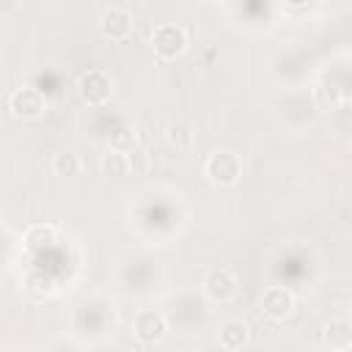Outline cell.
<instances>
[{"mask_svg": "<svg viewBox=\"0 0 352 352\" xmlns=\"http://www.w3.org/2000/svg\"><path fill=\"white\" fill-rule=\"evenodd\" d=\"M204 176L214 187H234L242 179V160L231 148H214L204 160Z\"/></svg>", "mask_w": 352, "mask_h": 352, "instance_id": "6da1fadb", "label": "cell"}, {"mask_svg": "<svg viewBox=\"0 0 352 352\" xmlns=\"http://www.w3.org/2000/svg\"><path fill=\"white\" fill-rule=\"evenodd\" d=\"M168 327H170L168 314H162V311H157V308H140V311L135 314V319H132V333H135V338H138L143 346L160 344V341L168 336Z\"/></svg>", "mask_w": 352, "mask_h": 352, "instance_id": "7a4b0ae2", "label": "cell"}, {"mask_svg": "<svg viewBox=\"0 0 352 352\" xmlns=\"http://www.w3.org/2000/svg\"><path fill=\"white\" fill-rule=\"evenodd\" d=\"M151 50L162 60H176L187 50V30L182 25H170V22L157 25L151 30Z\"/></svg>", "mask_w": 352, "mask_h": 352, "instance_id": "3957f363", "label": "cell"}, {"mask_svg": "<svg viewBox=\"0 0 352 352\" xmlns=\"http://www.w3.org/2000/svg\"><path fill=\"white\" fill-rule=\"evenodd\" d=\"M77 94L88 107H102L113 96V77L102 69H88L77 80Z\"/></svg>", "mask_w": 352, "mask_h": 352, "instance_id": "277c9868", "label": "cell"}, {"mask_svg": "<svg viewBox=\"0 0 352 352\" xmlns=\"http://www.w3.org/2000/svg\"><path fill=\"white\" fill-rule=\"evenodd\" d=\"M8 110H11V116L16 121H36L47 110V96L38 88H33V85H22V88L11 91Z\"/></svg>", "mask_w": 352, "mask_h": 352, "instance_id": "5b68a950", "label": "cell"}, {"mask_svg": "<svg viewBox=\"0 0 352 352\" xmlns=\"http://www.w3.org/2000/svg\"><path fill=\"white\" fill-rule=\"evenodd\" d=\"M201 292H204V297L212 300V302H228V300L236 297V292H239V280H236V275H234L231 270H226V267H214V270H209V272L204 275V280H201Z\"/></svg>", "mask_w": 352, "mask_h": 352, "instance_id": "8992f818", "label": "cell"}, {"mask_svg": "<svg viewBox=\"0 0 352 352\" xmlns=\"http://www.w3.org/2000/svg\"><path fill=\"white\" fill-rule=\"evenodd\" d=\"M258 305H261V314H264L267 319L283 322V319H289V316L294 314L297 297H294V292L286 289V286H267L264 294H261V300H258Z\"/></svg>", "mask_w": 352, "mask_h": 352, "instance_id": "52a82bcc", "label": "cell"}, {"mask_svg": "<svg viewBox=\"0 0 352 352\" xmlns=\"http://www.w3.org/2000/svg\"><path fill=\"white\" fill-rule=\"evenodd\" d=\"M132 30H135V16H132L129 8L110 6V8L102 11V16H99V33L107 41H124Z\"/></svg>", "mask_w": 352, "mask_h": 352, "instance_id": "ba28073f", "label": "cell"}, {"mask_svg": "<svg viewBox=\"0 0 352 352\" xmlns=\"http://www.w3.org/2000/svg\"><path fill=\"white\" fill-rule=\"evenodd\" d=\"M311 102H314V107H316L319 113H336V110H341V104L346 102V94H344V88H341L338 82L322 80V82L314 85Z\"/></svg>", "mask_w": 352, "mask_h": 352, "instance_id": "9c48e42d", "label": "cell"}, {"mask_svg": "<svg viewBox=\"0 0 352 352\" xmlns=\"http://www.w3.org/2000/svg\"><path fill=\"white\" fill-rule=\"evenodd\" d=\"M217 344L228 352H239L250 344V327L245 319H226L217 330Z\"/></svg>", "mask_w": 352, "mask_h": 352, "instance_id": "30bf717a", "label": "cell"}, {"mask_svg": "<svg viewBox=\"0 0 352 352\" xmlns=\"http://www.w3.org/2000/svg\"><path fill=\"white\" fill-rule=\"evenodd\" d=\"M322 344L333 352H346L352 349V322L349 319H333L322 330Z\"/></svg>", "mask_w": 352, "mask_h": 352, "instance_id": "8fae6325", "label": "cell"}, {"mask_svg": "<svg viewBox=\"0 0 352 352\" xmlns=\"http://www.w3.org/2000/svg\"><path fill=\"white\" fill-rule=\"evenodd\" d=\"M55 242H58V228L50 223H36L25 231V248L30 253H41V250L52 248Z\"/></svg>", "mask_w": 352, "mask_h": 352, "instance_id": "7c38bea8", "label": "cell"}, {"mask_svg": "<svg viewBox=\"0 0 352 352\" xmlns=\"http://www.w3.org/2000/svg\"><path fill=\"white\" fill-rule=\"evenodd\" d=\"M99 168H102V173L110 176V179H124V176L129 173V168H132V160H129V154H124V151L107 148V151L102 154Z\"/></svg>", "mask_w": 352, "mask_h": 352, "instance_id": "4fadbf2b", "label": "cell"}, {"mask_svg": "<svg viewBox=\"0 0 352 352\" xmlns=\"http://www.w3.org/2000/svg\"><path fill=\"white\" fill-rule=\"evenodd\" d=\"M135 146H138V132H135L132 124H118V126L110 129V135H107V148L129 154Z\"/></svg>", "mask_w": 352, "mask_h": 352, "instance_id": "5bb4252c", "label": "cell"}, {"mask_svg": "<svg viewBox=\"0 0 352 352\" xmlns=\"http://www.w3.org/2000/svg\"><path fill=\"white\" fill-rule=\"evenodd\" d=\"M80 170H82V162H80V157H77L74 151H58V154L52 157V173H55V176L72 179V176H77Z\"/></svg>", "mask_w": 352, "mask_h": 352, "instance_id": "9a60e30c", "label": "cell"}, {"mask_svg": "<svg viewBox=\"0 0 352 352\" xmlns=\"http://www.w3.org/2000/svg\"><path fill=\"white\" fill-rule=\"evenodd\" d=\"M204 3H217V0H204Z\"/></svg>", "mask_w": 352, "mask_h": 352, "instance_id": "2e32d148", "label": "cell"}]
</instances>
